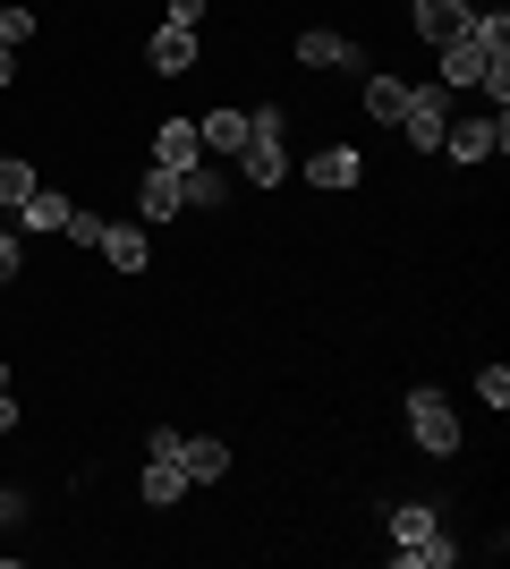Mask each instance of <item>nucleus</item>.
Masks as SVG:
<instances>
[{
  "label": "nucleus",
  "mask_w": 510,
  "mask_h": 569,
  "mask_svg": "<svg viewBox=\"0 0 510 569\" xmlns=\"http://www.w3.org/2000/svg\"><path fill=\"white\" fill-rule=\"evenodd\" d=\"M383 519H391V561L400 569H451L460 561V545L442 536V519L426 510V501H391Z\"/></svg>",
  "instance_id": "f257e3e1"
},
{
  "label": "nucleus",
  "mask_w": 510,
  "mask_h": 569,
  "mask_svg": "<svg viewBox=\"0 0 510 569\" xmlns=\"http://www.w3.org/2000/svg\"><path fill=\"white\" fill-rule=\"evenodd\" d=\"M230 162H239V179L247 188H281V170H290V119L272 111H247V144L239 153H230Z\"/></svg>",
  "instance_id": "f03ea898"
},
{
  "label": "nucleus",
  "mask_w": 510,
  "mask_h": 569,
  "mask_svg": "<svg viewBox=\"0 0 510 569\" xmlns=\"http://www.w3.org/2000/svg\"><path fill=\"white\" fill-rule=\"evenodd\" d=\"M391 128H400L417 153H434L442 128H451V86H409V102H400V119H391Z\"/></svg>",
  "instance_id": "7ed1b4c3"
},
{
  "label": "nucleus",
  "mask_w": 510,
  "mask_h": 569,
  "mask_svg": "<svg viewBox=\"0 0 510 569\" xmlns=\"http://www.w3.org/2000/svg\"><path fill=\"white\" fill-rule=\"evenodd\" d=\"M409 433H417V451L451 459L460 451V408L442 400V391H409Z\"/></svg>",
  "instance_id": "20e7f679"
},
{
  "label": "nucleus",
  "mask_w": 510,
  "mask_h": 569,
  "mask_svg": "<svg viewBox=\"0 0 510 569\" xmlns=\"http://www.w3.org/2000/svg\"><path fill=\"white\" fill-rule=\"evenodd\" d=\"M502 144H510V111L451 119V128H442V153H451V162H486V153H502Z\"/></svg>",
  "instance_id": "39448f33"
},
{
  "label": "nucleus",
  "mask_w": 510,
  "mask_h": 569,
  "mask_svg": "<svg viewBox=\"0 0 510 569\" xmlns=\"http://www.w3.org/2000/svg\"><path fill=\"white\" fill-rule=\"evenodd\" d=\"M290 60L298 69H366V51L349 43V34H332V26H307V34L290 43Z\"/></svg>",
  "instance_id": "423d86ee"
},
{
  "label": "nucleus",
  "mask_w": 510,
  "mask_h": 569,
  "mask_svg": "<svg viewBox=\"0 0 510 569\" xmlns=\"http://www.w3.org/2000/svg\"><path fill=\"white\" fill-rule=\"evenodd\" d=\"M358 179H366V153H358V144H323V153H307V188L340 196V188H358Z\"/></svg>",
  "instance_id": "0eeeda50"
},
{
  "label": "nucleus",
  "mask_w": 510,
  "mask_h": 569,
  "mask_svg": "<svg viewBox=\"0 0 510 569\" xmlns=\"http://www.w3.org/2000/svg\"><path fill=\"white\" fill-rule=\"evenodd\" d=\"M94 256L111 263V272H146V221H102V238H94Z\"/></svg>",
  "instance_id": "6e6552de"
},
{
  "label": "nucleus",
  "mask_w": 510,
  "mask_h": 569,
  "mask_svg": "<svg viewBox=\"0 0 510 569\" xmlns=\"http://www.w3.org/2000/svg\"><path fill=\"white\" fill-rule=\"evenodd\" d=\"M468 9H477V0H417V9H409V26H417V34H426V43H460V34H468Z\"/></svg>",
  "instance_id": "1a4fd4ad"
},
{
  "label": "nucleus",
  "mask_w": 510,
  "mask_h": 569,
  "mask_svg": "<svg viewBox=\"0 0 510 569\" xmlns=\"http://www.w3.org/2000/svg\"><path fill=\"white\" fill-rule=\"evenodd\" d=\"M196 144H204L213 162H230V153L247 144V111H221V102H213V111L196 119Z\"/></svg>",
  "instance_id": "9d476101"
},
{
  "label": "nucleus",
  "mask_w": 510,
  "mask_h": 569,
  "mask_svg": "<svg viewBox=\"0 0 510 569\" xmlns=\"http://www.w3.org/2000/svg\"><path fill=\"white\" fill-rule=\"evenodd\" d=\"M170 213H188V196H179V170L153 162L146 188H137V221H170Z\"/></svg>",
  "instance_id": "9b49d317"
},
{
  "label": "nucleus",
  "mask_w": 510,
  "mask_h": 569,
  "mask_svg": "<svg viewBox=\"0 0 510 569\" xmlns=\"http://www.w3.org/2000/svg\"><path fill=\"white\" fill-rule=\"evenodd\" d=\"M69 213H77V204H69L60 188H34V196L18 204V230H34V238H60V230H69Z\"/></svg>",
  "instance_id": "f8f14e48"
},
{
  "label": "nucleus",
  "mask_w": 510,
  "mask_h": 569,
  "mask_svg": "<svg viewBox=\"0 0 510 569\" xmlns=\"http://www.w3.org/2000/svg\"><path fill=\"white\" fill-rule=\"evenodd\" d=\"M179 468H188V485H221V476H230V442L188 433V442H179Z\"/></svg>",
  "instance_id": "ddd939ff"
},
{
  "label": "nucleus",
  "mask_w": 510,
  "mask_h": 569,
  "mask_svg": "<svg viewBox=\"0 0 510 569\" xmlns=\"http://www.w3.org/2000/svg\"><path fill=\"white\" fill-rule=\"evenodd\" d=\"M486 60H510V51H477L460 34V43H442V77L434 86H451V94H460V86H477V77H486Z\"/></svg>",
  "instance_id": "4468645a"
},
{
  "label": "nucleus",
  "mask_w": 510,
  "mask_h": 569,
  "mask_svg": "<svg viewBox=\"0 0 510 569\" xmlns=\"http://www.w3.org/2000/svg\"><path fill=\"white\" fill-rule=\"evenodd\" d=\"M146 60H153V77H188V60H196V34H188V26H153Z\"/></svg>",
  "instance_id": "2eb2a0df"
},
{
  "label": "nucleus",
  "mask_w": 510,
  "mask_h": 569,
  "mask_svg": "<svg viewBox=\"0 0 510 569\" xmlns=\"http://www.w3.org/2000/svg\"><path fill=\"white\" fill-rule=\"evenodd\" d=\"M196 153H204V144H196V119H162V128H153V162L162 170H188Z\"/></svg>",
  "instance_id": "dca6fc26"
},
{
  "label": "nucleus",
  "mask_w": 510,
  "mask_h": 569,
  "mask_svg": "<svg viewBox=\"0 0 510 569\" xmlns=\"http://www.w3.org/2000/svg\"><path fill=\"white\" fill-rule=\"evenodd\" d=\"M400 102H409V77H391V69L366 77V119H374V128H391V119H400Z\"/></svg>",
  "instance_id": "f3484780"
},
{
  "label": "nucleus",
  "mask_w": 510,
  "mask_h": 569,
  "mask_svg": "<svg viewBox=\"0 0 510 569\" xmlns=\"http://www.w3.org/2000/svg\"><path fill=\"white\" fill-rule=\"evenodd\" d=\"M179 196H188V204H221V196H230V179H221L213 153H196V162L179 170Z\"/></svg>",
  "instance_id": "a211bd4d"
},
{
  "label": "nucleus",
  "mask_w": 510,
  "mask_h": 569,
  "mask_svg": "<svg viewBox=\"0 0 510 569\" xmlns=\"http://www.w3.org/2000/svg\"><path fill=\"white\" fill-rule=\"evenodd\" d=\"M137 493H146L153 510H170V501L188 493V468H179V459H146V476H137Z\"/></svg>",
  "instance_id": "6ab92c4d"
},
{
  "label": "nucleus",
  "mask_w": 510,
  "mask_h": 569,
  "mask_svg": "<svg viewBox=\"0 0 510 569\" xmlns=\"http://www.w3.org/2000/svg\"><path fill=\"white\" fill-rule=\"evenodd\" d=\"M43 188V179H34V162H18V153H0V213H18L26 196Z\"/></svg>",
  "instance_id": "aec40b11"
},
{
  "label": "nucleus",
  "mask_w": 510,
  "mask_h": 569,
  "mask_svg": "<svg viewBox=\"0 0 510 569\" xmlns=\"http://www.w3.org/2000/svg\"><path fill=\"white\" fill-rule=\"evenodd\" d=\"M0 43H9V51L34 43V9H18V0H9V9H0Z\"/></svg>",
  "instance_id": "412c9836"
},
{
  "label": "nucleus",
  "mask_w": 510,
  "mask_h": 569,
  "mask_svg": "<svg viewBox=\"0 0 510 569\" xmlns=\"http://www.w3.org/2000/svg\"><path fill=\"white\" fill-rule=\"evenodd\" d=\"M60 238H69V247H86V256H94V238H102V213H86V204H77V213H69V230H60Z\"/></svg>",
  "instance_id": "4be33fe9"
},
{
  "label": "nucleus",
  "mask_w": 510,
  "mask_h": 569,
  "mask_svg": "<svg viewBox=\"0 0 510 569\" xmlns=\"http://www.w3.org/2000/svg\"><path fill=\"white\" fill-rule=\"evenodd\" d=\"M18 272H26V247H18V230H9V221H0V289L18 281Z\"/></svg>",
  "instance_id": "5701e85b"
},
{
  "label": "nucleus",
  "mask_w": 510,
  "mask_h": 569,
  "mask_svg": "<svg viewBox=\"0 0 510 569\" xmlns=\"http://www.w3.org/2000/svg\"><path fill=\"white\" fill-rule=\"evenodd\" d=\"M477 400H486V408H510V375H502V366H486V375H477Z\"/></svg>",
  "instance_id": "b1692460"
},
{
  "label": "nucleus",
  "mask_w": 510,
  "mask_h": 569,
  "mask_svg": "<svg viewBox=\"0 0 510 569\" xmlns=\"http://www.w3.org/2000/svg\"><path fill=\"white\" fill-rule=\"evenodd\" d=\"M204 9H213V0H170L162 26H188V34H196V26H204Z\"/></svg>",
  "instance_id": "393cba45"
},
{
  "label": "nucleus",
  "mask_w": 510,
  "mask_h": 569,
  "mask_svg": "<svg viewBox=\"0 0 510 569\" xmlns=\"http://www.w3.org/2000/svg\"><path fill=\"white\" fill-rule=\"evenodd\" d=\"M179 442H188L179 426H153V433H146V459H179Z\"/></svg>",
  "instance_id": "a878e982"
},
{
  "label": "nucleus",
  "mask_w": 510,
  "mask_h": 569,
  "mask_svg": "<svg viewBox=\"0 0 510 569\" xmlns=\"http://www.w3.org/2000/svg\"><path fill=\"white\" fill-rule=\"evenodd\" d=\"M0 433H18V391H0Z\"/></svg>",
  "instance_id": "bb28decb"
},
{
  "label": "nucleus",
  "mask_w": 510,
  "mask_h": 569,
  "mask_svg": "<svg viewBox=\"0 0 510 569\" xmlns=\"http://www.w3.org/2000/svg\"><path fill=\"white\" fill-rule=\"evenodd\" d=\"M9 77H18V51H9V43H0V86H9Z\"/></svg>",
  "instance_id": "cd10ccee"
},
{
  "label": "nucleus",
  "mask_w": 510,
  "mask_h": 569,
  "mask_svg": "<svg viewBox=\"0 0 510 569\" xmlns=\"http://www.w3.org/2000/svg\"><path fill=\"white\" fill-rule=\"evenodd\" d=\"M0 391H18V375H9V366H0Z\"/></svg>",
  "instance_id": "c85d7f7f"
},
{
  "label": "nucleus",
  "mask_w": 510,
  "mask_h": 569,
  "mask_svg": "<svg viewBox=\"0 0 510 569\" xmlns=\"http://www.w3.org/2000/svg\"><path fill=\"white\" fill-rule=\"evenodd\" d=\"M0 221H9V213H0Z\"/></svg>",
  "instance_id": "c756f323"
}]
</instances>
